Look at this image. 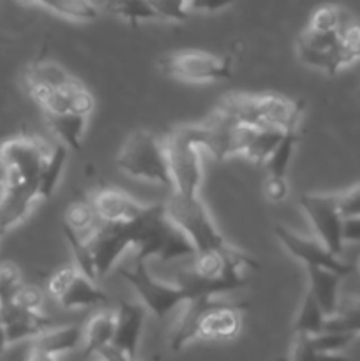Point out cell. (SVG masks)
<instances>
[{
	"label": "cell",
	"mask_w": 360,
	"mask_h": 361,
	"mask_svg": "<svg viewBox=\"0 0 360 361\" xmlns=\"http://www.w3.org/2000/svg\"><path fill=\"white\" fill-rule=\"evenodd\" d=\"M256 268L253 257L244 250L226 243L222 249L212 252H201L193 257L191 268L179 275L176 284L189 295L217 296L236 291L246 284V277Z\"/></svg>",
	"instance_id": "cell-1"
},
{
	"label": "cell",
	"mask_w": 360,
	"mask_h": 361,
	"mask_svg": "<svg viewBox=\"0 0 360 361\" xmlns=\"http://www.w3.org/2000/svg\"><path fill=\"white\" fill-rule=\"evenodd\" d=\"M242 326L239 307L222 302L217 296H196L184 305L169 348L182 351L193 341H228L236 337Z\"/></svg>",
	"instance_id": "cell-2"
},
{
	"label": "cell",
	"mask_w": 360,
	"mask_h": 361,
	"mask_svg": "<svg viewBox=\"0 0 360 361\" xmlns=\"http://www.w3.org/2000/svg\"><path fill=\"white\" fill-rule=\"evenodd\" d=\"M129 228L136 261L141 263H148L150 259L176 261L196 256L189 240L168 219L164 204H148L143 215L131 222Z\"/></svg>",
	"instance_id": "cell-3"
},
{
	"label": "cell",
	"mask_w": 360,
	"mask_h": 361,
	"mask_svg": "<svg viewBox=\"0 0 360 361\" xmlns=\"http://www.w3.org/2000/svg\"><path fill=\"white\" fill-rule=\"evenodd\" d=\"M219 111L251 129H296L304 111L302 101L275 94H232L219 104Z\"/></svg>",
	"instance_id": "cell-4"
},
{
	"label": "cell",
	"mask_w": 360,
	"mask_h": 361,
	"mask_svg": "<svg viewBox=\"0 0 360 361\" xmlns=\"http://www.w3.org/2000/svg\"><path fill=\"white\" fill-rule=\"evenodd\" d=\"M173 192L200 196L203 185V130L200 123L173 129L164 137ZM172 192V194H173Z\"/></svg>",
	"instance_id": "cell-5"
},
{
	"label": "cell",
	"mask_w": 360,
	"mask_h": 361,
	"mask_svg": "<svg viewBox=\"0 0 360 361\" xmlns=\"http://www.w3.org/2000/svg\"><path fill=\"white\" fill-rule=\"evenodd\" d=\"M116 166L131 178L155 183L168 189L169 194L173 192L164 140L152 134L150 130H134L124 141L116 155Z\"/></svg>",
	"instance_id": "cell-6"
},
{
	"label": "cell",
	"mask_w": 360,
	"mask_h": 361,
	"mask_svg": "<svg viewBox=\"0 0 360 361\" xmlns=\"http://www.w3.org/2000/svg\"><path fill=\"white\" fill-rule=\"evenodd\" d=\"M164 212L169 221L189 240L196 254L219 250L228 243L200 196L169 194L164 203Z\"/></svg>",
	"instance_id": "cell-7"
},
{
	"label": "cell",
	"mask_w": 360,
	"mask_h": 361,
	"mask_svg": "<svg viewBox=\"0 0 360 361\" xmlns=\"http://www.w3.org/2000/svg\"><path fill=\"white\" fill-rule=\"evenodd\" d=\"M162 73L186 83H217L228 80L233 73V62L229 56L200 49H182L161 56L159 60Z\"/></svg>",
	"instance_id": "cell-8"
},
{
	"label": "cell",
	"mask_w": 360,
	"mask_h": 361,
	"mask_svg": "<svg viewBox=\"0 0 360 361\" xmlns=\"http://www.w3.org/2000/svg\"><path fill=\"white\" fill-rule=\"evenodd\" d=\"M120 275L136 293L138 302L157 319H162L191 300L189 295L176 282L172 284V282L159 281L150 274L147 263H141V261H136L134 267L120 270Z\"/></svg>",
	"instance_id": "cell-9"
},
{
	"label": "cell",
	"mask_w": 360,
	"mask_h": 361,
	"mask_svg": "<svg viewBox=\"0 0 360 361\" xmlns=\"http://www.w3.org/2000/svg\"><path fill=\"white\" fill-rule=\"evenodd\" d=\"M52 148L39 137L18 136L0 145V166L9 182H41L42 169L48 162Z\"/></svg>",
	"instance_id": "cell-10"
},
{
	"label": "cell",
	"mask_w": 360,
	"mask_h": 361,
	"mask_svg": "<svg viewBox=\"0 0 360 361\" xmlns=\"http://www.w3.org/2000/svg\"><path fill=\"white\" fill-rule=\"evenodd\" d=\"M300 208L309 219L316 238L339 256L344 249V217L339 208L337 194H302Z\"/></svg>",
	"instance_id": "cell-11"
},
{
	"label": "cell",
	"mask_w": 360,
	"mask_h": 361,
	"mask_svg": "<svg viewBox=\"0 0 360 361\" xmlns=\"http://www.w3.org/2000/svg\"><path fill=\"white\" fill-rule=\"evenodd\" d=\"M48 293L64 309H104L108 296L97 282L81 274L76 264L62 267L48 281Z\"/></svg>",
	"instance_id": "cell-12"
},
{
	"label": "cell",
	"mask_w": 360,
	"mask_h": 361,
	"mask_svg": "<svg viewBox=\"0 0 360 361\" xmlns=\"http://www.w3.org/2000/svg\"><path fill=\"white\" fill-rule=\"evenodd\" d=\"M341 30H314L307 27L296 39V53L302 63L313 69L335 74L348 66L342 51Z\"/></svg>",
	"instance_id": "cell-13"
},
{
	"label": "cell",
	"mask_w": 360,
	"mask_h": 361,
	"mask_svg": "<svg viewBox=\"0 0 360 361\" xmlns=\"http://www.w3.org/2000/svg\"><path fill=\"white\" fill-rule=\"evenodd\" d=\"M95 281L106 277L119 264L124 254L133 249L129 224H102L87 242Z\"/></svg>",
	"instance_id": "cell-14"
},
{
	"label": "cell",
	"mask_w": 360,
	"mask_h": 361,
	"mask_svg": "<svg viewBox=\"0 0 360 361\" xmlns=\"http://www.w3.org/2000/svg\"><path fill=\"white\" fill-rule=\"evenodd\" d=\"M279 243L288 250L289 256L302 261L307 268H325V270L335 271L339 275H348L352 267L339 259V256L332 254L318 238H306L284 226H275L274 229Z\"/></svg>",
	"instance_id": "cell-15"
},
{
	"label": "cell",
	"mask_w": 360,
	"mask_h": 361,
	"mask_svg": "<svg viewBox=\"0 0 360 361\" xmlns=\"http://www.w3.org/2000/svg\"><path fill=\"white\" fill-rule=\"evenodd\" d=\"M39 201V185L9 182L0 187V236L16 228Z\"/></svg>",
	"instance_id": "cell-16"
},
{
	"label": "cell",
	"mask_w": 360,
	"mask_h": 361,
	"mask_svg": "<svg viewBox=\"0 0 360 361\" xmlns=\"http://www.w3.org/2000/svg\"><path fill=\"white\" fill-rule=\"evenodd\" d=\"M115 316L116 326L112 345L131 361H138V349L148 316L147 309L140 302H122L115 310Z\"/></svg>",
	"instance_id": "cell-17"
},
{
	"label": "cell",
	"mask_w": 360,
	"mask_h": 361,
	"mask_svg": "<svg viewBox=\"0 0 360 361\" xmlns=\"http://www.w3.org/2000/svg\"><path fill=\"white\" fill-rule=\"evenodd\" d=\"M90 204L102 224H131L148 208V204L140 203L119 189L99 190Z\"/></svg>",
	"instance_id": "cell-18"
},
{
	"label": "cell",
	"mask_w": 360,
	"mask_h": 361,
	"mask_svg": "<svg viewBox=\"0 0 360 361\" xmlns=\"http://www.w3.org/2000/svg\"><path fill=\"white\" fill-rule=\"evenodd\" d=\"M0 321L6 326L11 345L27 341V338L35 341L39 335H42L53 326L52 321L42 316L41 310L23 309V307L16 305L14 302L0 305Z\"/></svg>",
	"instance_id": "cell-19"
},
{
	"label": "cell",
	"mask_w": 360,
	"mask_h": 361,
	"mask_svg": "<svg viewBox=\"0 0 360 361\" xmlns=\"http://www.w3.org/2000/svg\"><path fill=\"white\" fill-rule=\"evenodd\" d=\"M44 115H60V113H76V115L90 116L94 111L95 101L90 92L78 80L71 81L66 87L59 88L48 97L39 102Z\"/></svg>",
	"instance_id": "cell-20"
},
{
	"label": "cell",
	"mask_w": 360,
	"mask_h": 361,
	"mask_svg": "<svg viewBox=\"0 0 360 361\" xmlns=\"http://www.w3.org/2000/svg\"><path fill=\"white\" fill-rule=\"evenodd\" d=\"M71 81H74V78L62 66L49 60L32 63L25 73V85H27L28 94L35 99L37 104L55 90L69 85Z\"/></svg>",
	"instance_id": "cell-21"
},
{
	"label": "cell",
	"mask_w": 360,
	"mask_h": 361,
	"mask_svg": "<svg viewBox=\"0 0 360 361\" xmlns=\"http://www.w3.org/2000/svg\"><path fill=\"white\" fill-rule=\"evenodd\" d=\"M307 277H309V293L323 314L328 317L334 316L339 309V288H341L342 275L335 271L325 270V268H307Z\"/></svg>",
	"instance_id": "cell-22"
},
{
	"label": "cell",
	"mask_w": 360,
	"mask_h": 361,
	"mask_svg": "<svg viewBox=\"0 0 360 361\" xmlns=\"http://www.w3.org/2000/svg\"><path fill=\"white\" fill-rule=\"evenodd\" d=\"M116 316L115 310L101 309L88 319L83 326V356H97L104 348L113 344L115 337Z\"/></svg>",
	"instance_id": "cell-23"
},
{
	"label": "cell",
	"mask_w": 360,
	"mask_h": 361,
	"mask_svg": "<svg viewBox=\"0 0 360 361\" xmlns=\"http://www.w3.org/2000/svg\"><path fill=\"white\" fill-rule=\"evenodd\" d=\"M80 345H83V328L76 324H66V326H52L46 330L35 338L32 348H37L59 358L60 355L74 351Z\"/></svg>",
	"instance_id": "cell-24"
},
{
	"label": "cell",
	"mask_w": 360,
	"mask_h": 361,
	"mask_svg": "<svg viewBox=\"0 0 360 361\" xmlns=\"http://www.w3.org/2000/svg\"><path fill=\"white\" fill-rule=\"evenodd\" d=\"M88 116L76 115V113H60V115H46L49 129L55 134L60 145L67 150H80L83 141L85 129H87Z\"/></svg>",
	"instance_id": "cell-25"
},
{
	"label": "cell",
	"mask_w": 360,
	"mask_h": 361,
	"mask_svg": "<svg viewBox=\"0 0 360 361\" xmlns=\"http://www.w3.org/2000/svg\"><path fill=\"white\" fill-rule=\"evenodd\" d=\"M325 324H327V316L320 309L316 300L309 293H306L295 321H293V335L295 337H314V335L325 331Z\"/></svg>",
	"instance_id": "cell-26"
},
{
	"label": "cell",
	"mask_w": 360,
	"mask_h": 361,
	"mask_svg": "<svg viewBox=\"0 0 360 361\" xmlns=\"http://www.w3.org/2000/svg\"><path fill=\"white\" fill-rule=\"evenodd\" d=\"M284 133L286 130L279 129H254L249 145L244 152V157L253 161L254 164H267L270 155L281 143Z\"/></svg>",
	"instance_id": "cell-27"
},
{
	"label": "cell",
	"mask_w": 360,
	"mask_h": 361,
	"mask_svg": "<svg viewBox=\"0 0 360 361\" xmlns=\"http://www.w3.org/2000/svg\"><path fill=\"white\" fill-rule=\"evenodd\" d=\"M66 164H67V148L59 143L55 148H52V154H49L48 162H46L44 169H42L41 182H39V200H48V197L53 196L60 178H62Z\"/></svg>",
	"instance_id": "cell-28"
},
{
	"label": "cell",
	"mask_w": 360,
	"mask_h": 361,
	"mask_svg": "<svg viewBox=\"0 0 360 361\" xmlns=\"http://www.w3.org/2000/svg\"><path fill=\"white\" fill-rule=\"evenodd\" d=\"M296 145H299V130H286L281 143L277 145L274 154L270 155V159H268L267 164H265L268 178H286V173H288L289 164H292Z\"/></svg>",
	"instance_id": "cell-29"
},
{
	"label": "cell",
	"mask_w": 360,
	"mask_h": 361,
	"mask_svg": "<svg viewBox=\"0 0 360 361\" xmlns=\"http://www.w3.org/2000/svg\"><path fill=\"white\" fill-rule=\"evenodd\" d=\"M325 330L341 331V334H348V335H353V337H359L360 335V300L352 298L339 303L337 312L327 319Z\"/></svg>",
	"instance_id": "cell-30"
},
{
	"label": "cell",
	"mask_w": 360,
	"mask_h": 361,
	"mask_svg": "<svg viewBox=\"0 0 360 361\" xmlns=\"http://www.w3.org/2000/svg\"><path fill=\"white\" fill-rule=\"evenodd\" d=\"M102 6L116 16L138 23L145 20H161L150 0H102Z\"/></svg>",
	"instance_id": "cell-31"
},
{
	"label": "cell",
	"mask_w": 360,
	"mask_h": 361,
	"mask_svg": "<svg viewBox=\"0 0 360 361\" xmlns=\"http://www.w3.org/2000/svg\"><path fill=\"white\" fill-rule=\"evenodd\" d=\"M23 2H39L60 16L76 21H92L99 16V11L90 0H23Z\"/></svg>",
	"instance_id": "cell-32"
},
{
	"label": "cell",
	"mask_w": 360,
	"mask_h": 361,
	"mask_svg": "<svg viewBox=\"0 0 360 361\" xmlns=\"http://www.w3.org/2000/svg\"><path fill=\"white\" fill-rule=\"evenodd\" d=\"M95 219L97 215L90 203H74L66 212L64 229L76 233L81 238H90L92 233L95 231Z\"/></svg>",
	"instance_id": "cell-33"
},
{
	"label": "cell",
	"mask_w": 360,
	"mask_h": 361,
	"mask_svg": "<svg viewBox=\"0 0 360 361\" xmlns=\"http://www.w3.org/2000/svg\"><path fill=\"white\" fill-rule=\"evenodd\" d=\"M311 348L318 353H325V355H341L355 337L348 334H341V331H330L325 330L321 334L314 335V337H306Z\"/></svg>",
	"instance_id": "cell-34"
},
{
	"label": "cell",
	"mask_w": 360,
	"mask_h": 361,
	"mask_svg": "<svg viewBox=\"0 0 360 361\" xmlns=\"http://www.w3.org/2000/svg\"><path fill=\"white\" fill-rule=\"evenodd\" d=\"M279 361H353L344 355H325V353L314 351L309 345L306 337L293 338L292 349L288 355Z\"/></svg>",
	"instance_id": "cell-35"
},
{
	"label": "cell",
	"mask_w": 360,
	"mask_h": 361,
	"mask_svg": "<svg viewBox=\"0 0 360 361\" xmlns=\"http://www.w3.org/2000/svg\"><path fill=\"white\" fill-rule=\"evenodd\" d=\"M348 16L341 7L323 6L316 9V13L311 18L309 27L314 30H339L348 23Z\"/></svg>",
	"instance_id": "cell-36"
},
{
	"label": "cell",
	"mask_w": 360,
	"mask_h": 361,
	"mask_svg": "<svg viewBox=\"0 0 360 361\" xmlns=\"http://www.w3.org/2000/svg\"><path fill=\"white\" fill-rule=\"evenodd\" d=\"M21 286L18 268L13 264H0V305L13 302Z\"/></svg>",
	"instance_id": "cell-37"
},
{
	"label": "cell",
	"mask_w": 360,
	"mask_h": 361,
	"mask_svg": "<svg viewBox=\"0 0 360 361\" xmlns=\"http://www.w3.org/2000/svg\"><path fill=\"white\" fill-rule=\"evenodd\" d=\"M342 51H344L346 62L353 63L360 59V23L349 20L341 30Z\"/></svg>",
	"instance_id": "cell-38"
},
{
	"label": "cell",
	"mask_w": 360,
	"mask_h": 361,
	"mask_svg": "<svg viewBox=\"0 0 360 361\" xmlns=\"http://www.w3.org/2000/svg\"><path fill=\"white\" fill-rule=\"evenodd\" d=\"M337 200L344 221L346 219H360V183L337 194Z\"/></svg>",
	"instance_id": "cell-39"
},
{
	"label": "cell",
	"mask_w": 360,
	"mask_h": 361,
	"mask_svg": "<svg viewBox=\"0 0 360 361\" xmlns=\"http://www.w3.org/2000/svg\"><path fill=\"white\" fill-rule=\"evenodd\" d=\"M16 305L23 307L28 310H41L42 307V293L34 286H21L20 291L16 293L13 300Z\"/></svg>",
	"instance_id": "cell-40"
},
{
	"label": "cell",
	"mask_w": 360,
	"mask_h": 361,
	"mask_svg": "<svg viewBox=\"0 0 360 361\" xmlns=\"http://www.w3.org/2000/svg\"><path fill=\"white\" fill-rule=\"evenodd\" d=\"M235 0H186L187 11H205V13H215L224 7L232 6Z\"/></svg>",
	"instance_id": "cell-41"
},
{
	"label": "cell",
	"mask_w": 360,
	"mask_h": 361,
	"mask_svg": "<svg viewBox=\"0 0 360 361\" xmlns=\"http://www.w3.org/2000/svg\"><path fill=\"white\" fill-rule=\"evenodd\" d=\"M265 192H267L270 201L281 203L288 196V182H286V178H268L267 185H265Z\"/></svg>",
	"instance_id": "cell-42"
},
{
	"label": "cell",
	"mask_w": 360,
	"mask_h": 361,
	"mask_svg": "<svg viewBox=\"0 0 360 361\" xmlns=\"http://www.w3.org/2000/svg\"><path fill=\"white\" fill-rule=\"evenodd\" d=\"M360 242V219H346L344 221V243Z\"/></svg>",
	"instance_id": "cell-43"
},
{
	"label": "cell",
	"mask_w": 360,
	"mask_h": 361,
	"mask_svg": "<svg viewBox=\"0 0 360 361\" xmlns=\"http://www.w3.org/2000/svg\"><path fill=\"white\" fill-rule=\"evenodd\" d=\"M27 361H59V358H56V356L48 355V353L41 351V349H37V348H30V351H28V356H27Z\"/></svg>",
	"instance_id": "cell-44"
},
{
	"label": "cell",
	"mask_w": 360,
	"mask_h": 361,
	"mask_svg": "<svg viewBox=\"0 0 360 361\" xmlns=\"http://www.w3.org/2000/svg\"><path fill=\"white\" fill-rule=\"evenodd\" d=\"M9 338H7V330L6 326H4V323L0 321V356L6 355L7 348H9Z\"/></svg>",
	"instance_id": "cell-45"
},
{
	"label": "cell",
	"mask_w": 360,
	"mask_h": 361,
	"mask_svg": "<svg viewBox=\"0 0 360 361\" xmlns=\"http://www.w3.org/2000/svg\"><path fill=\"white\" fill-rule=\"evenodd\" d=\"M4 183H6V171H4V168L0 166V187H2Z\"/></svg>",
	"instance_id": "cell-46"
},
{
	"label": "cell",
	"mask_w": 360,
	"mask_h": 361,
	"mask_svg": "<svg viewBox=\"0 0 360 361\" xmlns=\"http://www.w3.org/2000/svg\"><path fill=\"white\" fill-rule=\"evenodd\" d=\"M359 270H360V259H359Z\"/></svg>",
	"instance_id": "cell-47"
},
{
	"label": "cell",
	"mask_w": 360,
	"mask_h": 361,
	"mask_svg": "<svg viewBox=\"0 0 360 361\" xmlns=\"http://www.w3.org/2000/svg\"><path fill=\"white\" fill-rule=\"evenodd\" d=\"M359 101H360V90H359Z\"/></svg>",
	"instance_id": "cell-48"
}]
</instances>
